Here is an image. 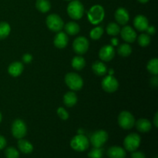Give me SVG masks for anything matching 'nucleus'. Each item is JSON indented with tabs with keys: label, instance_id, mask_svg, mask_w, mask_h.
Instances as JSON below:
<instances>
[{
	"label": "nucleus",
	"instance_id": "21",
	"mask_svg": "<svg viewBox=\"0 0 158 158\" xmlns=\"http://www.w3.org/2000/svg\"><path fill=\"white\" fill-rule=\"evenodd\" d=\"M63 102L64 104L68 107L73 106L77 102V97L75 93L68 92L66 93L63 97Z\"/></svg>",
	"mask_w": 158,
	"mask_h": 158
},
{
	"label": "nucleus",
	"instance_id": "11",
	"mask_svg": "<svg viewBox=\"0 0 158 158\" xmlns=\"http://www.w3.org/2000/svg\"><path fill=\"white\" fill-rule=\"evenodd\" d=\"M118 81L112 76H107L102 81V87L107 93L115 92L118 89Z\"/></svg>",
	"mask_w": 158,
	"mask_h": 158
},
{
	"label": "nucleus",
	"instance_id": "27",
	"mask_svg": "<svg viewBox=\"0 0 158 158\" xmlns=\"http://www.w3.org/2000/svg\"><path fill=\"white\" fill-rule=\"evenodd\" d=\"M147 68H148V71H149L151 73L157 76L158 74V60L157 59L154 58L150 60Z\"/></svg>",
	"mask_w": 158,
	"mask_h": 158
},
{
	"label": "nucleus",
	"instance_id": "20",
	"mask_svg": "<svg viewBox=\"0 0 158 158\" xmlns=\"http://www.w3.org/2000/svg\"><path fill=\"white\" fill-rule=\"evenodd\" d=\"M136 127L140 132L147 133L151 131V123L147 119H140L136 123Z\"/></svg>",
	"mask_w": 158,
	"mask_h": 158
},
{
	"label": "nucleus",
	"instance_id": "32",
	"mask_svg": "<svg viewBox=\"0 0 158 158\" xmlns=\"http://www.w3.org/2000/svg\"><path fill=\"white\" fill-rule=\"evenodd\" d=\"M89 158H102L103 157V150L100 148H94L88 154Z\"/></svg>",
	"mask_w": 158,
	"mask_h": 158
},
{
	"label": "nucleus",
	"instance_id": "8",
	"mask_svg": "<svg viewBox=\"0 0 158 158\" xmlns=\"http://www.w3.org/2000/svg\"><path fill=\"white\" fill-rule=\"evenodd\" d=\"M27 133L26 125L22 120H15L12 125V134L14 137L22 139Z\"/></svg>",
	"mask_w": 158,
	"mask_h": 158
},
{
	"label": "nucleus",
	"instance_id": "28",
	"mask_svg": "<svg viewBox=\"0 0 158 158\" xmlns=\"http://www.w3.org/2000/svg\"><path fill=\"white\" fill-rule=\"evenodd\" d=\"M106 32L110 35H117L120 32V28L117 23H110L106 27Z\"/></svg>",
	"mask_w": 158,
	"mask_h": 158
},
{
	"label": "nucleus",
	"instance_id": "37",
	"mask_svg": "<svg viewBox=\"0 0 158 158\" xmlns=\"http://www.w3.org/2000/svg\"><path fill=\"white\" fill-rule=\"evenodd\" d=\"M145 31L148 32V35H154L156 32V29L154 26H148Z\"/></svg>",
	"mask_w": 158,
	"mask_h": 158
},
{
	"label": "nucleus",
	"instance_id": "3",
	"mask_svg": "<svg viewBox=\"0 0 158 158\" xmlns=\"http://www.w3.org/2000/svg\"><path fill=\"white\" fill-rule=\"evenodd\" d=\"M84 12V8L79 1H72L67 7V12L69 17L73 19H80L82 18Z\"/></svg>",
	"mask_w": 158,
	"mask_h": 158
},
{
	"label": "nucleus",
	"instance_id": "6",
	"mask_svg": "<svg viewBox=\"0 0 158 158\" xmlns=\"http://www.w3.org/2000/svg\"><path fill=\"white\" fill-rule=\"evenodd\" d=\"M140 144V137L135 133H133V134L127 136L124 139V141H123L125 149L127 150L128 151H131V152L136 151L139 148Z\"/></svg>",
	"mask_w": 158,
	"mask_h": 158
},
{
	"label": "nucleus",
	"instance_id": "44",
	"mask_svg": "<svg viewBox=\"0 0 158 158\" xmlns=\"http://www.w3.org/2000/svg\"><path fill=\"white\" fill-rule=\"evenodd\" d=\"M155 158H157V157H155Z\"/></svg>",
	"mask_w": 158,
	"mask_h": 158
},
{
	"label": "nucleus",
	"instance_id": "17",
	"mask_svg": "<svg viewBox=\"0 0 158 158\" xmlns=\"http://www.w3.org/2000/svg\"><path fill=\"white\" fill-rule=\"evenodd\" d=\"M134 24L137 30L145 31L148 26V20L144 15H139L134 19Z\"/></svg>",
	"mask_w": 158,
	"mask_h": 158
},
{
	"label": "nucleus",
	"instance_id": "40",
	"mask_svg": "<svg viewBox=\"0 0 158 158\" xmlns=\"http://www.w3.org/2000/svg\"><path fill=\"white\" fill-rule=\"evenodd\" d=\"M154 126H155V127H158V113H156L155 116H154Z\"/></svg>",
	"mask_w": 158,
	"mask_h": 158
},
{
	"label": "nucleus",
	"instance_id": "14",
	"mask_svg": "<svg viewBox=\"0 0 158 158\" xmlns=\"http://www.w3.org/2000/svg\"><path fill=\"white\" fill-rule=\"evenodd\" d=\"M69 39L65 32H60L56 35L54 38V45L56 48L59 49H63L66 47L68 44Z\"/></svg>",
	"mask_w": 158,
	"mask_h": 158
},
{
	"label": "nucleus",
	"instance_id": "36",
	"mask_svg": "<svg viewBox=\"0 0 158 158\" xmlns=\"http://www.w3.org/2000/svg\"><path fill=\"white\" fill-rule=\"evenodd\" d=\"M23 60L24 63H29L32 60V56L29 53H26L23 56Z\"/></svg>",
	"mask_w": 158,
	"mask_h": 158
},
{
	"label": "nucleus",
	"instance_id": "19",
	"mask_svg": "<svg viewBox=\"0 0 158 158\" xmlns=\"http://www.w3.org/2000/svg\"><path fill=\"white\" fill-rule=\"evenodd\" d=\"M18 148L20 151L24 154H30L33 151V146L29 141L26 140H23V138L19 139L18 141Z\"/></svg>",
	"mask_w": 158,
	"mask_h": 158
},
{
	"label": "nucleus",
	"instance_id": "7",
	"mask_svg": "<svg viewBox=\"0 0 158 158\" xmlns=\"http://www.w3.org/2000/svg\"><path fill=\"white\" fill-rule=\"evenodd\" d=\"M46 25L51 31L60 32L63 29V21L56 14H51L46 19Z\"/></svg>",
	"mask_w": 158,
	"mask_h": 158
},
{
	"label": "nucleus",
	"instance_id": "23",
	"mask_svg": "<svg viewBox=\"0 0 158 158\" xmlns=\"http://www.w3.org/2000/svg\"><path fill=\"white\" fill-rule=\"evenodd\" d=\"M35 6L40 12L43 13L49 12L51 8L50 2L48 0H37Z\"/></svg>",
	"mask_w": 158,
	"mask_h": 158
},
{
	"label": "nucleus",
	"instance_id": "29",
	"mask_svg": "<svg viewBox=\"0 0 158 158\" xmlns=\"http://www.w3.org/2000/svg\"><path fill=\"white\" fill-rule=\"evenodd\" d=\"M132 52V49L127 43H124L119 46L118 53L122 56H128Z\"/></svg>",
	"mask_w": 158,
	"mask_h": 158
},
{
	"label": "nucleus",
	"instance_id": "12",
	"mask_svg": "<svg viewBox=\"0 0 158 158\" xmlns=\"http://www.w3.org/2000/svg\"><path fill=\"white\" fill-rule=\"evenodd\" d=\"M114 56H115V50L112 46H109V45L102 47L99 52V56L100 60L105 62L110 61L114 58Z\"/></svg>",
	"mask_w": 158,
	"mask_h": 158
},
{
	"label": "nucleus",
	"instance_id": "24",
	"mask_svg": "<svg viewBox=\"0 0 158 158\" xmlns=\"http://www.w3.org/2000/svg\"><path fill=\"white\" fill-rule=\"evenodd\" d=\"M65 30L69 35H76L80 32V26L74 22H69L65 26Z\"/></svg>",
	"mask_w": 158,
	"mask_h": 158
},
{
	"label": "nucleus",
	"instance_id": "4",
	"mask_svg": "<svg viewBox=\"0 0 158 158\" xmlns=\"http://www.w3.org/2000/svg\"><path fill=\"white\" fill-rule=\"evenodd\" d=\"M104 18V9L101 6H93L88 12V19L93 24H98Z\"/></svg>",
	"mask_w": 158,
	"mask_h": 158
},
{
	"label": "nucleus",
	"instance_id": "1",
	"mask_svg": "<svg viewBox=\"0 0 158 158\" xmlns=\"http://www.w3.org/2000/svg\"><path fill=\"white\" fill-rule=\"evenodd\" d=\"M89 145V140L87 137H85L84 135L82 134H78V135L75 136L71 140L70 146L74 151H79V152H82L88 149Z\"/></svg>",
	"mask_w": 158,
	"mask_h": 158
},
{
	"label": "nucleus",
	"instance_id": "35",
	"mask_svg": "<svg viewBox=\"0 0 158 158\" xmlns=\"http://www.w3.org/2000/svg\"><path fill=\"white\" fill-rule=\"evenodd\" d=\"M131 158H146L144 154L140 151H133L131 154Z\"/></svg>",
	"mask_w": 158,
	"mask_h": 158
},
{
	"label": "nucleus",
	"instance_id": "42",
	"mask_svg": "<svg viewBox=\"0 0 158 158\" xmlns=\"http://www.w3.org/2000/svg\"><path fill=\"white\" fill-rule=\"evenodd\" d=\"M1 121H2V114L1 113H0V123H1Z\"/></svg>",
	"mask_w": 158,
	"mask_h": 158
},
{
	"label": "nucleus",
	"instance_id": "43",
	"mask_svg": "<svg viewBox=\"0 0 158 158\" xmlns=\"http://www.w3.org/2000/svg\"><path fill=\"white\" fill-rule=\"evenodd\" d=\"M66 1H71V0H66Z\"/></svg>",
	"mask_w": 158,
	"mask_h": 158
},
{
	"label": "nucleus",
	"instance_id": "38",
	"mask_svg": "<svg viewBox=\"0 0 158 158\" xmlns=\"http://www.w3.org/2000/svg\"><path fill=\"white\" fill-rule=\"evenodd\" d=\"M6 145V140L4 137L0 135V150L3 149Z\"/></svg>",
	"mask_w": 158,
	"mask_h": 158
},
{
	"label": "nucleus",
	"instance_id": "9",
	"mask_svg": "<svg viewBox=\"0 0 158 158\" xmlns=\"http://www.w3.org/2000/svg\"><path fill=\"white\" fill-rule=\"evenodd\" d=\"M108 140V134L104 131H98L92 134L90 142L94 148H101Z\"/></svg>",
	"mask_w": 158,
	"mask_h": 158
},
{
	"label": "nucleus",
	"instance_id": "15",
	"mask_svg": "<svg viewBox=\"0 0 158 158\" xmlns=\"http://www.w3.org/2000/svg\"><path fill=\"white\" fill-rule=\"evenodd\" d=\"M116 21L120 25H126L129 21V13L123 8H119L115 12Z\"/></svg>",
	"mask_w": 158,
	"mask_h": 158
},
{
	"label": "nucleus",
	"instance_id": "10",
	"mask_svg": "<svg viewBox=\"0 0 158 158\" xmlns=\"http://www.w3.org/2000/svg\"><path fill=\"white\" fill-rule=\"evenodd\" d=\"M73 46V49L76 53L83 55L88 50L89 42L85 37L80 36L74 40Z\"/></svg>",
	"mask_w": 158,
	"mask_h": 158
},
{
	"label": "nucleus",
	"instance_id": "16",
	"mask_svg": "<svg viewBox=\"0 0 158 158\" xmlns=\"http://www.w3.org/2000/svg\"><path fill=\"white\" fill-rule=\"evenodd\" d=\"M107 156L110 158H125L126 151L120 147L114 146L109 148L107 151Z\"/></svg>",
	"mask_w": 158,
	"mask_h": 158
},
{
	"label": "nucleus",
	"instance_id": "41",
	"mask_svg": "<svg viewBox=\"0 0 158 158\" xmlns=\"http://www.w3.org/2000/svg\"><path fill=\"white\" fill-rule=\"evenodd\" d=\"M138 1L141 3H146V2H148L149 0H138Z\"/></svg>",
	"mask_w": 158,
	"mask_h": 158
},
{
	"label": "nucleus",
	"instance_id": "18",
	"mask_svg": "<svg viewBox=\"0 0 158 158\" xmlns=\"http://www.w3.org/2000/svg\"><path fill=\"white\" fill-rule=\"evenodd\" d=\"M23 71V63L19 62H14L12 64L9 65L8 68V72L12 77H19Z\"/></svg>",
	"mask_w": 158,
	"mask_h": 158
},
{
	"label": "nucleus",
	"instance_id": "5",
	"mask_svg": "<svg viewBox=\"0 0 158 158\" xmlns=\"http://www.w3.org/2000/svg\"><path fill=\"white\" fill-rule=\"evenodd\" d=\"M118 123L120 127L124 130H130L134 126L135 120L132 114L127 111H123L118 117Z\"/></svg>",
	"mask_w": 158,
	"mask_h": 158
},
{
	"label": "nucleus",
	"instance_id": "2",
	"mask_svg": "<svg viewBox=\"0 0 158 158\" xmlns=\"http://www.w3.org/2000/svg\"><path fill=\"white\" fill-rule=\"evenodd\" d=\"M65 82L72 90H80L83 87V82L80 76L74 73H69L65 77Z\"/></svg>",
	"mask_w": 158,
	"mask_h": 158
},
{
	"label": "nucleus",
	"instance_id": "13",
	"mask_svg": "<svg viewBox=\"0 0 158 158\" xmlns=\"http://www.w3.org/2000/svg\"><path fill=\"white\" fill-rule=\"evenodd\" d=\"M121 37L125 42L134 43L137 38V34L132 27L127 26L121 29Z\"/></svg>",
	"mask_w": 158,
	"mask_h": 158
},
{
	"label": "nucleus",
	"instance_id": "31",
	"mask_svg": "<svg viewBox=\"0 0 158 158\" xmlns=\"http://www.w3.org/2000/svg\"><path fill=\"white\" fill-rule=\"evenodd\" d=\"M103 33V29L101 26H99V27L94 28V29H92L90 32V37L93 40H99L100 37L102 36Z\"/></svg>",
	"mask_w": 158,
	"mask_h": 158
},
{
	"label": "nucleus",
	"instance_id": "30",
	"mask_svg": "<svg viewBox=\"0 0 158 158\" xmlns=\"http://www.w3.org/2000/svg\"><path fill=\"white\" fill-rule=\"evenodd\" d=\"M6 158H19V153L15 148L9 147L5 151Z\"/></svg>",
	"mask_w": 158,
	"mask_h": 158
},
{
	"label": "nucleus",
	"instance_id": "22",
	"mask_svg": "<svg viewBox=\"0 0 158 158\" xmlns=\"http://www.w3.org/2000/svg\"><path fill=\"white\" fill-rule=\"evenodd\" d=\"M92 69L94 73L97 74V76L105 75L106 73V71H107V69H106L104 63H103V62L100 61H96L93 64Z\"/></svg>",
	"mask_w": 158,
	"mask_h": 158
},
{
	"label": "nucleus",
	"instance_id": "33",
	"mask_svg": "<svg viewBox=\"0 0 158 158\" xmlns=\"http://www.w3.org/2000/svg\"><path fill=\"white\" fill-rule=\"evenodd\" d=\"M151 43V37L148 34H141L140 36L138 37V43L140 46L145 47V46H148Z\"/></svg>",
	"mask_w": 158,
	"mask_h": 158
},
{
	"label": "nucleus",
	"instance_id": "34",
	"mask_svg": "<svg viewBox=\"0 0 158 158\" xmlns=\"http://www.w3.org/2000/svg\"><path fill=\"white\" fill-rule=\"evenodd\" d=\"M57 114L62 120H67L69 118V114L67 111L63 107H60L57 110Z\"/></svg>",
	"mask_w": 158,
	"mask_h": 158
},
{
	"label": "nucleus",
	"instance_id": "39",
	"mask_svg": "<svg viewBox=\"0 0 158 158\" xmlns=\"http://www.w3.org/2000/svg\"><path fill=\"white\" fill-rule=\"evenodd\" d=\"M151 85L154 86H157L158 85V80H157V76H155V77H154V78H151Z\"/></svg>",
	"mask_w": 158,
	"mask_h": 158
},
{
	"label": "nucleus",
	"instance_id": "26",
	"mask_svg": "<svg viewBox=\"0 0 158 158\" xmlns=\"http://www.w3.org/2000/svg\"><path fill=\"white\" fill-rule=\"evenodd\" d=\"M10 26L6 22L0 23V40L6 38L10 32Z\"/></svg>",
	"mask_w": 158,
	"mask_h": 158
},
{
	"label": "nucleus",
	"instance_id": "25",
	"mask_svg": "<svg viewBox=\"0 0 158 158\" xmlns=\"http://www.w3.org/2000/svg\"><path fill=\"white\" fill-rule=\"evenodd\" d=\"M86 65L85 60L82 56H76L72 60V66L77 70H81Z\"/></svg>",
	"mask_w": 158,
	"mask_h": 158
}]
</instances>
